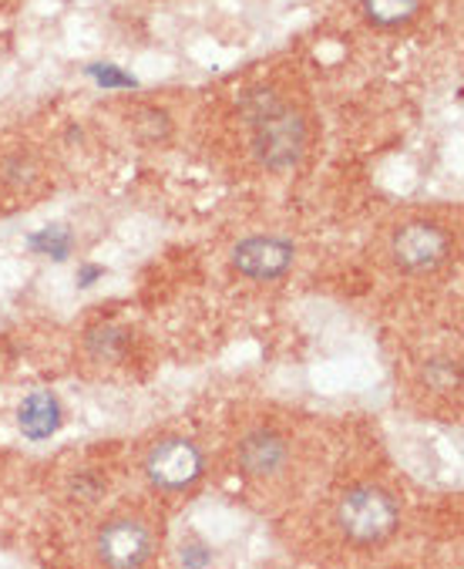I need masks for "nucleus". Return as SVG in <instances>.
I'll use <instances>...</instances> for the list:
<instances>
[{"instance_id":"obj_1","label":"nucleus","mask_w":464,"mask_h":569,"mask_svg":"<svg viewBox=\"0 0 464 569\" xmlns=\"http://www.w3.org/2000/svg\"><path fill=\"white\" fill-rule=\"evenodd\" d=\"M253 149H256V159L273 172H286V169L300 166V159L306 152V126H303V119L296 116L293 108L276 101L270 91L256 94Z\"/></svg>"},{"instance_id":"obj_2","label":"nucleus","mask_w":464,"mask_h":569,"mask_svg":"<svg viewBox=\"0 0 464 569\" xmlns=\"http://www.w3.org/2000/svg\"><path fill=\"white\" fill-rule=\"evenodd\" d=\"M336 526L354 542H381L397 529V502L377 486H357L336 506Z\"/></svg>"},{"instance_id":"obj_3","label":"nucleus","mask_w":464,"mask_h":569,"mask_svg":"<svg viewBox=\"0 0 464 569\" xmlns=\"http://www.w3.org/2000/svg\"><path fill=\"white\" fill-rule=\"evenodd\" d=\"M205 472V459L189 438H162L145 455V476L162 492H182L195 486Z\"/></svg>"},{"instance_id":"obj_4","label":"nucleus","mask_w":464,"mask_h":569,"mask_svg":"<svg viewBox=\"0 0 464 569\" xmlns=\"http://www.w3.org/2000/svg\"><path fill=\"white\" fill-rule=\"evenodd\" d=\"M451 240L434 222H407L394 237V260L407 273L434 270L447 260Z\"/></svg>"},{"instance_id":"obj_5","label":"nucleus","mask_w":464,"mask_h":569,"mask_svg":"<svg viewBox=\"0 0 464 569\" xmlns=\"http://www.w3.org/2000/svg\"><path fill=\"white\" fill-rule=\"evenodd\" d=\"M152 556V536L135 519H114L98 536V559L111 569H139Z\"/></svg>"},{"instance_id":"obj_6","label":"nucleus","mask_w":464,"mask_h":569,"mask_svg":"<svg viewBox=\"0 0 464 569\" xmlns=\"http://www.w3.org/2000/svg\"><path fill=\"white\" fill-rule=\"evenodd\" d=\"M293 243L280 237H250L232 250V267L250 280H276L293 267Z\"/></svg>"},{"instance_id":"obj_7","label":"nucleus","mask_w":464,"mask_h":569,"mask_svg":"<svg viewBox=\"0 0 464 569\" xmlns=\"http://www.w3.org/2000/svg\"><path fill=\"white\" fill-rule=\"evenodd\" d=\"M236 455H240V466H243L246 476H260L263 479V476H276L286 466V455L290 451H286L283 435L260 428V431H250L240 441Z\"/></svg>"},{"instance_id":"obj_8","label":"nucleus","mask_w":464,"mask_h":569,"mask_svg":"<svg viewBox=\"0 0 464 569\" xmlns=\"http://www.w3.org/2000/svg\"><path fill=\"white\" fill-rule=\"evenodd\" d=\"M18 428L31 441H44L61 428V401L51 391H31L18 408Z\"/></svg>"},{"instance_id":"obj_9","label":"nucleus","mask_w":464,"mask_h":569,"mask_svg":"<svg viewBox=\"0 0 464 569\" xmlns=\"http://www.w3.org/2000/svg\"><path fill=\"white\" fill-rule=\"evenodd\" d=\"M421 11V0H364V14L377 28H401L414 21Z\"/></svg>"},{"instance_id":"obj_10","label":"nucleus","mask_w":464,"mask_h":569,"mask_svg":"<svg viewBox=\"0 0 464 569\" xmlns=\"http://www.w3.org/2000/svg\"><path fill=\"white\" fill-rule=\"evenodd\" d=\"M28 247L41 257H51V260H64L74 247V237L64 230V226H48V230L28 237Z\"/></svg>"},{"instance_id":"obj_11","label":"nucleus","mask_w":464,"mask_h":569,"mask_svg":"<svg viewBox=\"0 0 464 569\" xmlns=\"http://www.w3.org/2000/svg\"><path fill=\"white\" fill-rule=\"evenodd\" d=\"M88 74H91L98 84H104V88H135V84H139L132 74L119 71L114 64H91V68H88Z\"/></svg>"},{"instance_id":"obj_12","label":"nucleus","mask_w":464,"mask_h":569,"mask_svg":"<svg viewBox=\"0 0 464 569\" xmlns=\"http://www.w3.org/2000/svg\"><path fill=\"white\" fill-rule=\"evenodd\" d=\"M182 562L185 566H205V562H212V552L205 546H182Z\"/></svg>"},{"instance_id":"obj_13","label":"nucleus","mask_w":464,"mask_h":569,"mask_svg":"<svg viewBox=\"0 0 464 569\" xmlns=\"http://www.w3.org/2000/svg\"><path fill=\"white\" fill-rule=\"evenodd\" d=\"M98 273H101V270H98V267H88V270H84V273H81V280H78V283H81V287H88V283H91V280H94V277H98Z\"/></svg>"}]
</instances>
